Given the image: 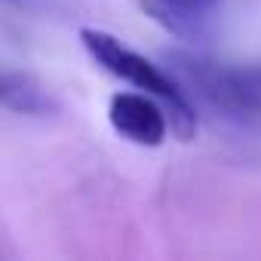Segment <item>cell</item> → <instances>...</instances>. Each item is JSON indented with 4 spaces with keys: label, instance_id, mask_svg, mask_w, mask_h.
Segmentation results:
<instances>
[{
    "label": "cell",
    "instance_id": "3957f363",
    "mask_svg": "<svg viewBox=\"0 0 261 261\" xmlns=\"http://www.w3.org/2000/svg\"><path fill=\"white\" fill-rule=\"evenodd\" d=\"M139 7L169 37L206 46L221 34L237 0H139Z\"/></svg>",
    "mask_w": 261,
    "mask_h": 261
},
{
    "label": "cell",
    "instance_id": "277c9868",
    "mask_svg": "<svg viewBox=\"0 0 261 261\" xmlns=\"http://www.w3.org/2000/svg\"><path fill=\"white\" fill-rule=\"evenodd\" d=\"M114 133L142 148H160L169 136V114L148 92H114L108 101Z\"/></svg>",
    "mask_w": 261,
    "mask_h": 261
},
{
    "label": "cell",
    "instance_id": "7a4b0ae2",
    "mask_svg": "<svg viewBox=\"0 0 261 261\" xmlns=\"http://www.w3.org/2000/svg\"><path fill=\"white\" fill-rule=\"evenodd\" d=\"M80 43L89 53V59L98 68H105L111 77H117V80H123L129 86H136L139 92L154 95L166 108L169 126H172V133L181 142H188L197 133V108L191 105L185 86L172 74H166L160 65H154L142 53L129 49L120 37H114L108 31H98V28H83L80 31Z\"/></svg>",
    "mask_w": 261,
    "mask_h": 261
},
{
    "label": "cell",
    "instance_id": "6da1fadb",
    "mask_svg": "<svg viewBox=\"0 0 261 261\" xmlns=\"http://www.w3.org/2000/svg\"><path fill=\"white\" fill-rule=\"evenodd\" d=\"M175 80L215 114L255 123L261 120V62H215L200 53H166Z\"/></svg>",
    "mask_w": 261,
    "mask_h": 261
},
{
    "label": "cell",
    "instance_id": "5b68a950",
    "mask_svg": "<svg viewBox=\"0 0 261 261\" xmlns=\"http://www.w3.org/2000/svg\"><path fill=\"white\" fill-rule=\"evenodd\" d=\"M0 108H7L13 114H28V117H49L59 111V101L37 77L25 71L0 68Z\"/></svg>",
    "mask_w": 261,
    "mask_h": 261
}]
</instances>
